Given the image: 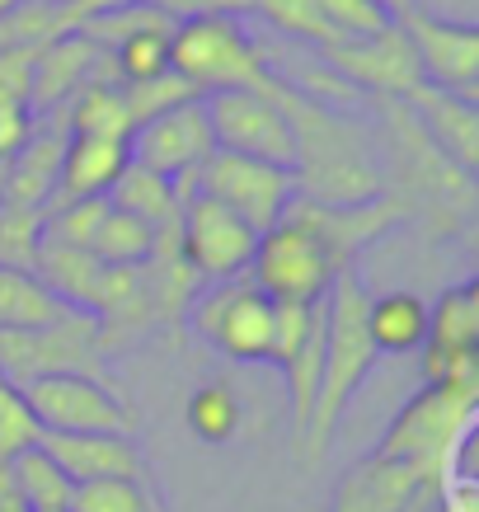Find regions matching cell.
<instances>
[{
  "instance_id": "obj_1",
  "label": "cell",
  "mask_w": 479,
  "mask_h": 512,
  "mask_svg": "<svg viewBox=\"0 0 479 512\" xmlns=\"http://www.w3.org/2000/svg\"><path fill=\"white\" fill-rule=\"evenodd\" d=\"M268 99L278 104L287 127H292L296 198L348 207V202H367L386 188V174L371 156L367 137L348 118H339L329 104H315L306 94H296V85L287 76L268 85Z\"/></svg>"
},
{
  "instance_id": "obj_2",
  "label": "cell",
  "mask_w": 479,
  "mask_h": 512,
  "mask_svg": "<svg viewBox=\"0 0 479 512\" xmlns=\"http://www.w3.org/2000/svg\"><path fill=\"white\" fill-rule=\"evenodd\" d=\"M367 287L357 282V268L339 273L329 282L325 296V372H320V390H315V404H310V423L306 437H301V456L310 466L325 461L334 437H339L343 414L353 409L357 390L367 386V376L376 372V343L367 334Z\"/></svg>"
},
{
  "instance_id": "obj_3",
  "label": "cell",
  "mask_w": 479,
  "mask_h": 512,
  "mask_svg": "<svg viewBox=\"0 0 479 512\" xmlns=\"http://www.w3.org/2000/svg\"><path fill=\"white\" fill-rule=\"evenodd\" d=\"M170 71L202 94L217 90H254L268 94L278 71L268 66L254 33L231 15H202V19H174L170 33Z\"/></svg>"
},
{
  "instance_id": "obj_4",
  "label": "cell",
  "mask_w": 479,
  "mask_h": 512,
  "mask_svg": "<svg viewBox=\"0 0 479 512\" xmlns=\"http://www.w3.org/2000/svg\"><path fill=\"white\" fill-rule=\"evenodd\" d=\"M376 109H381V123H386V137H390V160L400 165V179H404L400 202L404 207L409 202L428 207L437 231H461L470 221V207H475L470 174L437 151L433 137L418 127L414 109L404 99H376Z\"/></svg>"
},
{
  "instance_id": "obj_5",
  "label": "cell",
  "mask_w": 479,
  "mask_h": 512,
  "mask_svg": "<svg viewBox=\"0 0 479 512\" xmlns=\"http://www.w3.org/2000/svg\"><path fill=\"white\" fill-rule=\"evenodd\" d=\"M475 414H479V386H423L390 419L376 456L409 461V466L447 480L461 442L475 433Z\"/></svg>"
},
{
  "instance_id": "obj_6",
  "label": "cell",
  "mask_w": 479,
  "mask_h": 512,
  "mask_svg": "<svg viewBox=\"0 0 479 512\" xmlns=\"http://www.w3.org/2000/svg\"><path fill=\"white\" fill-rule=\"evenodd\" d=\"M99 362H104V343L90 311H66L33 329H0V372L19 386L66 372L99 376Z\"/></svg>"
},
{
  "instance_id": "obj_7",
  "label": "cell",
  "mask_w": 479,
  "mask_h": 512,
  "mask_svg": "<svg viewBox=\"0 0 479 512\" xmlns=\"http://www.w3.org/2000/svg\"><path fill=\"white\" fill-rule=\"evenodd\" d=\"M184 315H188V329L212 343L217 353H226L231 362H268L273 301L249 278L202 282Z\"/></svg>"
},
{
  "instance_id": "obj_8",
  "label": "cell",
  "mask_w": 479,
  "mask_h": 512,
  "mask_svg": "<svg viewBox=\"0 0 479 512\" xmlns=\"http://www.w3.org/2000/svg\"><path fill=\"white\" fill-rule=\"evenodd\" d=\"M245 278L254 282L268 301L315 306V301L329 296V282L339 278V268L329 259V249L320 245L292 212H282L278 226H268V231L259 235Z\"/></svg>"
},
{
  "instance_id": "obj_9",
  "label": "cell",
  "mask_w": 479,
  "mask_h": 512,
  "mask_svg": "<svg viewBox=\"0 0 479 512\" xmlns=\"http://www.w3.org/2000/svg\"><path fill=\"white\" fill-rule=\"evenodd\" d=\"M43 433H127L137 437V409L118 395L113 381L85 372L43 376L24 386Z\"/></svg>"
},
{
  "instance_id": "obj_10",
  "label": "cell",
  "mask_w": 479,
  "mask_h": 512,
  "mask_svg": "<svg viewBox=\"0 0 479 512\" xmlns=\"http://www.w3.org/2000/svg\"><path fill=\"white\" fill-rule=\"evenodd\" d=\"M193 188L231 207L235 217H245L254 231L278 226L282 212L296 202V174L287 165H268V160L231 156V151H212L193 174Z\"/></svg>"
},
{
  "instance_id": "obj_11",
  "label": "cell",
  "mask_w": 479,
  "mask_h": 512,
  "mask_svg": "<svg viewBox=\"0 0 479 512\" xmlns=\"http://www.w3.org/2000/svg\"><path fill=\"white\" fill-rule=\"evenodd\" d=\"M259 231L245 217H235L231 207L207 198L193 188V198L179 207V254L198 273V282H231L249 273Z\"/></svg>"
},
{
  "instance_id": "obj_12",
  "label": "cell",
  "mask_w": 479,
  "mask_h": 512,
  "mask_svg": "<svg viewBox=\"0 0 479 512\" xmlns=\"http://www.w3.org/2000/svg\"><path fill=\"white\" fill-rule=\"evenodd\" d=\"M207 109V127H212V146L231 151V156L268 160V165H287L292 170V127L282 118V109L268 94L254 90H217L202 94Z\"/></svg>"
},
{
  "instance_id": "obj_13",
  "label": "cell",
  "mask_w": 479,
  "mask_h": 512,
  "mask_svg": "<svg viewBox=\"0 0 479 512\" xmlns=\"http://www.w3.org/2000/svg\"><path fill=\"white\" fill-rule=\"evenodd\" d=\"M418 353L428 386H479V282L447 287L428 306V339Z\"/></svg>"
},
{
  "instance_id": "obj_14",
  "label": "cell",
  "mask_w": 479,
  "mask_h": 512,
  "mask_svg": "<svg viewBox=\"0 0 479 512\" xmlns=\"http://www.w3.org/2000/svg\"><path fill=\"white\" fill-rule=\"evenodd\" d=\"M320 62L353 85L357 94H376V99H404L409 90L423 85L418 57L400 24L371 33V38H339V43L320 47Z\"/></svg>"
},
{
  "instance_id": "obj_15",
  "label": "cell",
  "mask_w": 479,
  "mask_h": 512,
  "mask_svg": "<svg viewBox=\"0 0 479 512\" xmlns=\"http://www.w3.org/2000/svg\"><path fill=\"white\" fill-rule=\"evenodd\" d=\"M301 226H306L320 245L329 249V259L339 273L357 264V254L371 245V240H381L390 226H400L404 221V207L400 198H390V193H376L367 202H348V207H334V202H310V198H296L287 207Z\"/></svg>"
},
{
  "instance_id": "obj_16",
  "label": "cell",
  "mask_w": 479,
  "mask_h": 512,
  "mask_svg": "<svg viewBox=\"0 0 479 512\" xmlns=\"http://www.w3.org/2000/svg\"><path fill=\"white\" fill-rule=\"evenodd\" d=\"M217 146H212V127H207V109H202V99L193 104H179V109L160 113L151 123L132 127V137H127V156L132 165L141 170L160 174V179H188V174H198V165L212 156Z\"/></svg>"
},
{
  "instance_id": "obj_17",
  "label": "cell",
  "mask_w": 479,
  "mask_h": 512,
  "mask_svg": "<svg viewBox=\"0 0 479 512\" xmlns=\"http://www.w3.org/2000/svg\"><path fill=\"white\" fill-rule=\"evenodd\" d=\"M400 29L409 38V47H414L423 85H437V90L475 99V85H479V29L475 24H456V19L409 10L400 19Z\"/></svg>"
},
{
  "instance_id": "obj_18",
  "label": "cell",
  "mask_w": 479,
  "mask_h": 512,
  "mask_svg": "<svg viewBox=\"0 0 479 512\" xmlns=\"http://www.w3.org/2000/svg\"><path fill=\"white\" fill-rule=\"evenodd\" d=\"M442 484L447 480H437L409 461H390V456L371 451L362 466H353L339 480L329 512H423L437 503Z\"/></svg>"
},
{
  "instance_id": "obj_19",
  "label": "cell",
  "mask_w": 479,
  "mask_h": 512,
  "mask_svg": "<svg viewBox=\"0 0 479 512\" xmlns=\"http://www.w3.org/2000/svg\"><path fill=\"white\" fill-rule=\"evenodd\" d=\"M113 71V62H104V47L85 38V33H62L52 43L38 47L33 57V80H29V109L43 118V113H57L71 104V94L85 90L90 80H104Z\"/></svg>"
},
{
  "instance_id": "obj_20",
  "label": "cell",
  "mask_w": 479,
  "mask_h": 512,
  "mask_svg": "<svg viewBox=\"0 0 479 512\" xmlns=\"http://www.w3.org/2000/svg\"><path fill=\"white\" fill-rule=\"evenodd\" d=\"M38 447L66 470L71 484L146 480V451L127 433H43Z\"/></svg>"
},
{
  "instance_id": "obj_21",
  "label": "cell",
  "mask_w": 479,
  "mask_h": 512,
  "mask_svg": "<svg viewBox=\"0 0 479 512\" xmlns=\"http://www.w3.org/2000/svg\"><path fill=\"white\" fill-rule=\"evenodd\" d=\"M404 104L414 109L418 127L433 137V146L451 160V165H461L465 174H475V165H479V109H475V99L437 90V85H418V90L404 94Z\"/></svg>"
},
{
  "instance_id": "obj_22",
  "label": "cell",
  "mask_w": 479,
  "mask_h": 512,
  "mask_svg": "<svg viewBox=\"0 0 479 512\" xmlns=\"http://www.w3.org/2000/svg\"><path fill=\"white\" fill-rule=\"evenodd\" d=\"M66 123H62V109L57 113H43L33 137L24 141L10 165H5V198L10 202H29V207H47L52 193H57V170H62V151H66Z\"/></svg>"
},
{
  "instance_id": "obj_23",
  "label": "cell",
  "mask_w": 479,
  "mask_h": 512,
  "mask_svg": "<svg viewBox=\"0 0 479 512\" xmlns=\"http://www.w3.org/2000/svg\"><path fill=\"white\" fill-rule=\"evenodd\" d=\"M132 165L127 141H104V137H66L62 170H57V193L52 202H76V198H109V188L118 184V174Z\"/></svg>"
},
{
  "instance_id": "obj_24",
  "label": "cell",
  "mask_w": 479,
  "mask_h": 512,
  "mask_svg": "<svg viewBox=\"0 0 479 512\" xmlns=\"http://www.w3.org/2000/svg\"><path fill=\"white\" fill-rule=\"evenodd\" d=\"M33 278L43 282L47 292L57 296L71 311H99L104 287H109V268L94 259L90 249H71V245H47L33 259Z\"/></svg>"
},
{
  "instance_id": "obj_25",
  "label": "cell",
  "mask_w": 479,
  "mask_h": 512,
  "mask_svg": "<svg viewBox=\"0 0 479 512\" xmlns=\"http://www.w3.org/2000/svg\"><path fill=\"white\" fill-rule=\"evenodd\" d=\"M367 334L381 357L418 353L428 339V301L414 292H381L367 301Z\"/></svg>"
},
{
  "instance_id": "obj_26",
  "label": "cell",
  "mask_w": 479,
  "mask_h": 512,
  "mask_svg": "<svg viewBox=\"0 0 479 512\" xmlns=\"http://www.w3.org/2000/svg\"><path fill=\"white\" fill-rule=\"evenodd\" d=\"M66 132L76 137H104V141H127L132 137V113H127L123 85L113 76L90 80L85 90L71 94V104L62 109Z\"/></svg>"
},
{
  "instance_id": "obj_27",
  "label": "cell",
  "mask_w": 479,
  "mask_h": 512,
  "mask_svg": "<svg viewBox=\"0 0 479 512\" xmlns=\"http://www.w3.org/2000/svg\"><path fill=\"white\" fill-rule=\"evenodd\" d=\"M109 202L118 212H127V217L146 221L151 231L174 226V221H179V207H184V198H179V188H174L170 179L141 170V165H127V170L118 174V184L109 188Z\"/></svg>"
},
{
  "instance_id": "obj_28",
  "label": "cell",
  "mask_w": 479,
  "mask_h": 512,
  "mask_svg": "<svg viewBox=\"0 0 479 512\" xmlns=\"http://www.w3.org/2000/svg\"><path fill=\"white\" fill-rule=\"evenodd\" d=\"M10 480H15L19 498L29 503V512H66L76 484L66 480V470L47 456L43 447H29L24 456L10 461Z\"/></svg>"
},
{
  "instance_id": "obj_29",
  "label": "cell",
  "mask_w": 479,
  "mask_h": 512,
  "mask_svg": "<svg viewBox=\"0 0 479 512\" xmlns=\"http://www.w3.org/2000/svg\"><path fill=\"white\" fill-rule=\"evenodd\" d=\"M66 311H71V306H62L33 273H24V268H0V329H33V325L57 320V315H66Z\"/></svg>"
},
{
  "instance_id": "obj_30",
  "label": "cell",
  "mask_w": 479,
  "mask_h": 512,
  "mask_svg": "<svg viewBox=\"0 0 479 512\" xmlns=\"http://www.w3.org/2000/svg\"><path fill=\"white\" fill-rule=\"evenodd\" d=\"M184 419H188V428H193V437H202V442L217 447V442H231V437L240 433L245 404H240L231 381H207V386H198L188 395Z\"/></svg>"
},
{
  "instance_id": "obj_31",
  "label": "cell",
  "mask_w": 479,
  "mask_h": 512,
  "mask_svg": "<svg viewBox=\"0 0 479 512\" xmlns=\"http://www.w3.org/2000/svg\"><path fill=\"white\" fill-rule=\"evenodd\" d=\"M151 249H155L151 226L137 217H127V212H118L109 202V217L99 221V231H94V240H90L94 259L104 268H141L151 259Z\"/></svg>"
},
{
  "instance_id": "obj_32",
  "label": "cell",
  "mask_w": 479,
  "mask_h": 512,
  "mask_svg": "<svg viewBox=\"0 0 479 512\" xmlns=\"http://www.w3.org/2000/svg\"><path fill=\"white\" fill-rule=\"evenodd\" d=\"M38 249H43V207L0 198V268L33 273Z\"/></svg>"
},
{
  "instance_id": "obj_33",
  "label": "cell",
  "mask_w": 479,
  "mask_h": 512,
  "mask_svg": "<svg viewBox=\"0 0 479 512\" xmlns=\"http://www.w3.org/2000/svg\"><path fill=\"white\" fill-rule=\"evenodd\" d=\"M38 442H43V423L33 414L29 395L19 381L0 372V466H10L15 456H24Z\"/></svg>"
},
{
  "instance_id": "obj_34",
  "label": "cell",
  "mask_w": 479,
  "mask_h": 512,
  "mask_svg": "<svg viewBox=\"0 0 479 512\" xmlns=\"http://www.w3.org/2000/svg\"><path fill=\"white\" fill-rule=\"evenodd\" d=\"M123 99H127V113H132V127L151 123L160 113L179 109V104H193L202 99V90H193L179 71H160L151 80H137V85H123Z\"/></svg>"
},
{
  "instance_id": "obj_35",
  "label": "cell",
  "mask_w": 479,
  "mask_h": 512,
  "mask_svg": "<svg viewBox=\"0 0 479 512\" xmlns=\"http://www.w3.org/2000/svg\"><path fill=\"white\" fill-rule=\"evenodd\" d=\"M66 512H165L146 480H94L76 484Z\"/></svg>"
},
{
  "instance_id": "obj_36",
  "label": "cell",
  "mask_w": 479,
  "mask_h": 512,
  "mask_svg": "<svg viewBox=\"0 0 479 512\" xmlns=\"http://www.w3.org/2000/svg\"><path fill=\"white\" fill-rule=\"evenodd\" d=\"M254 10H259V15L268 19L278 33H287V38H296V43L315 47V52L329 47V43H339L315 0H254Z\"/></svg>"
},
{
  "instance_id": "obj_37",
  "label": "cell",
  "mask_w": 479,
  "mask_h": 512,
  "mask_svg": "<svg viewBox=\"0 0 479 512\" xmlns=\"http://www.w3.org/2000/svg\"><path fill=\"white\" fill-rule=\"evenodd\" d=\"M334 38H371V33L390 29L395 19L376 5V0H315Z\"/></svg>"
},
{
  "instance_id": "obj_38",
  "label": "cell",
  "mask_w": 479,
  "mask_h": 512,
  "mask_svg": "<svg viewBox=\"0 0 479 512\" xmlns=\"http://www.w3.org/2000/svg\"><path fill=\"white\" fill-rule=\"evenodd\" d=\"M38 47H0V104H29Z\"/></svg>"
},
{
  "instance_id": "obj_39",
  "label": "cell",
  "mask_w": 479,
  "mask_h": 512,
  "mask_svg": "<svg viewBox=\"0 0 479 512\" xmlns=\"http://www.w3.org/2000/svg\"><path fill=\"white\" fill-rule=\"evenodd\" d=\"M33 127H38V113L29 104H0V165H10L24 151Z\"/></svg>"
},
{
  "instance_id": "obj_40",
  "label": "cell",
  "mask_w": 479,
  "mask_h": 512,
  "mask_svg": "<svg viewBox=\"0 0 479 512\" xmlns=\"http://www.w3.org/2000/svg\"><path fill=\"white\" fill-rule=\"evenodd\" d=\"M170 19H202V15H254V0H151Z\"/></svg>"
},
{
  "instance_id": "obj_41",
  "label": "cell",
  "mask_w": 479,
  "mask_h": 512,
  "mask_svg": "<svg viewBox=\"0 0 479 512\" xmlns=\"http://www.w3.org/2000/svg\"><path fill=\"white\" fill-rule=\"evenodd\" d=\"M123 5H141V0H57L66 29L76 33L80 24H90L94 15H109V10H123Z\"/></svg>"
},
{
  "instance_id": "obj_42",
  "label": "cell",
  "mask_w": 479,
  "mask_h": 512,
  "mask_svg": "<svg viewBox=\"0 0 479 512\" xmlns=\"http://www.w3.org/2000/svg\"><path fill=\"white\" fill-rule=\"evenodd\" d=\"M0 512H29V503L19 498L15 480H10V466H0Z\"/></svg>"
},
{
  "instance_id": "obj_43",
  "label": "cell",
  "mask_w": 479,
  "mask_h": 512,
  "mask_svg": "<svg viewBox=\"0 0 479 512\" xmlns=\"http://www.w3.org/2000/svg\"><path fill=\"white\" fill-rule=\"evenodd\" d=\"M376 5H381V10H386V15L395 19V24H400V19L409 15V10H418V0H376Z\"/></svg>"
},
{
  "instance_id": "obj_44",
  "label": "cell",
  "mask_w": 479,
  "mask_h": 512,
  "mask_svg": "<svg viewBox=\"0 0 479 512\" xmlns=\"http://www.w3.org/2000/svg\"><path fill=\"white\" fill-rule=\"evenodd\" d=\"M19 5H24V0H0V19H5V15H15Z\"/></svg>"
},
{
  "instance_id": "obj_45",
  "label": "cell",
  "mask_w": 479,
  "mask_h": 512,
  "mask_svg": "<svg viewBox=\"0 0 479 512\" xmlns=\"http://www.w3.org/2000/svg\"><path fill=\"white\" fill-rule=\"evenodd\" d=\"M423 512H451V508L442 503V494H437V503H433V508H423Z\"/></svg>"
},
{
  "instance_id": "obj_46",
  "label": "cell",
  "mask_w": 479,
  "mask_h": 512,
  "mask_svg": "<svg viewBox=\"0 0 479 512\" xmlns=\"http://www.w3.org/2000/svg\"><path fill=\"white\" fill-rule=\"evenodd\" d=\"M0 198H5V165H0Z\"/></svg>"
}]
</instances>
